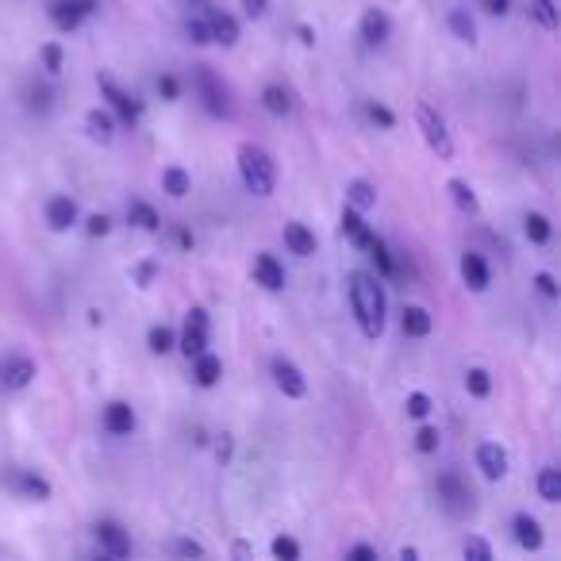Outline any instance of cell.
<instances>
[{"mask_svg": "<svg viewBox=\"0 0 561 561\" xmlns=\"http://www.w3.org/2000/svg\"><path fill=\"white\" fill-rule=\"evenodd\" d=\"M346 289H350V308H354V319L362 327V335L369 342H377L389 327V296H385V285L377 273L369 269H354L346 277Z\"/></svg>", "mask_w": 561, "mask_h": 561, "instance_id": "cell-1", "label": "cell"}, {"mask_svg": "<svg viewBox=\"0 0 561 561\" xmlns=\"http://www.w3.org/2000/svg\"><path fill=\"white\" fill-rule=\"evenodd\" d=\"M235 162H239V177H243L246 193L273 196V189H277V162H273V154H269L266 147H258V143H239Z\"/></svg>", "mask_w": 561, "mask_h": 561, "instance_id": "cell-2", "label": "cell"}, {"mask_svg": "<svg viewBox=\"0 0 561 561\" xmlns=\"http://www.w3.org/2000/svg\"><path fill=\"white\" fill-rule=\"evenodd\" d=\"M193 85H196V97H200V108H204L212 120H227V116H231V93H227L223 77L216 74L212 66H196Z\"/></svg>", "mask_w": 561, "mask_h": 561, "instance_id": "cell-3", "label": "cell"}, {"mask_svg": "<svg viewBox=\"0 0 561 561\" xmlns=\"http://www.w3.org/2000/svg\"><path fill=\"white\" fill-rule=\"evenodd\" d=\"M435 492H439V508L450 519H469V515L477 512V492L465 485L458 473H439Z\"/></svg>", "mask_w": 561, "mask_h": 561, "instance_id": "cell-4", "label": "cell"}, {"mask_svg": "<svg viewBox=\"0 0 561 561\" xmlns=\"http://www.w3.org/2000/svg\"><path fill=\"white\" fill-rule=\"evenodd\" d=\"M415 123H419L423 143L431 147V154L442 158V162H450V158H454V139H450V131H446V120H442L427 100H419V104H415Z\"/></svg>", "mask_w": 561, "mask_h": 561, "instance_id": "cell-5", "label": "cell"}, {"mask_svg": "<svg viewBox=\"0 0 561 561\" xmlns=\"http://www.w3.org/2000/svg\"><path fill=\"white\" fill-rule=\"evenodd\" d=\"M97 89H100V97L108 100V108L120 116L127 127H135V123L143 120V112H147V104L135 97V93H127L116 77H108V74H97Z\"/></svg>", "mask_w": 561, "mask_h": 561, "instance_id": "cell-6", "label": "cell"}, {"mask_svg": "<svg viewBox=\"0 0 561 561\" xmlns=\"http://www.w3.org/2000/svg\"><path fill=\"white\" fill-rule=\"evenodd\" d=\"M100 12V0H50L47 16L50 24L58 27L62 35H74L77 27L85 24L89 16H97Z\"/></svg>", "mask_w": 561, "mask_h": 561, "instance_id": "cell-7", "label": "cell"}, {"mask_svg": "<svg viewBox=\"0 0 561 561\" xmlns=\"http://www.w3.org/2000/svg\"><path fill=\"white\" fill-rule=\"evenodd\" d=\"M0 481H4V488H12L16 496L35 500V504H47L50 496H54L50 481L47 477H39L35 469H20V465H12V469H4V473H0Z\"/></svg>", "mask_w": 561, "mask_h": 561, "instance_id": "cell-8", "label": "cell"}, {"mask_svg": "<svg viewBox=\"0 0 561 561\" xmlns=\"http://www.w3.org/2000/svg\"><path fill=\"white\" fill-rule=\"evenodd\" d=\"M177 350H181L185 358H196V354L208 350V312H204V308H189V312H185V327H181V335H177Z\"/></svg>", "mask_w": 561, "mask_h": 561, "instance_id": "cell-9", "label": "cell"}, {"mask_svg": "<svg viewBox=\"0 0 561 561\" xmlns=\"http://www.w3.org/2000/svg\"><path fill=\"white\" fill-rule=\"evenodd\" d=\"M269 373H273V385L281 389L285 400H304L308 396V377L300 373V366H296L293 358H273Z\"/></svg>", "mask_w": 561, "mask_h": 561, "instance_id": "cell-10", "label": "cell"}, {"mask_svg": "<svg viewBox=\"0 0 561 561\" xmlns=\"http://www.w3.org/2000/svg\"><path fill=\"white\" fill-rule=\"evenodd\" d=\"M93 538L100 542V554L104 558H116V561H123V558H131V535L123 531L120 523L116 519H100L97 527H93Z\"/></svg>", "mask_w": 561, "mask_h": 561, "instance_id": "cell-11", "label": "cell"}, {"mask_svg": "<svg viewBox=\"0 0 561 561\" xmlns=\"http://www.w3.org/2000/svg\"><path fill=\"white\" fill-rule=\"evenodd\" d=\"M43 216H47V227H50V231H58V235L74 231L77 223H81V212H77V200H74V196H66V193L47 196V204H43Z\"/></svg>", "mask_w": 561, "mask_h": 561, "instance_id": "cell-12", "label": "cell"}, {"mask_svg": "<svg viewBox=\"0 0 561 561\" xmlns=\"http://www.w3.org/2000/svg\"><path fill=\"white\" fill-rule=\"evenodd\" d=\"M473 462H477V469H481V477L485 481H504L508 473H512V458H508V450L500 446V442H481L477 446V454H473Z\"/></svg>", "mask_w": 561, "mask_h": 561, "instance_id": "cell-13", "label": "cell"}, {"mask_svg": "<svg viewBox=\"0 0 561 561\" xmlns=\"http://www.w3.org/2000/svg\"><path fill=\"white\" fill-rule=\"evenodd\" d=\"M339 235L354 246V250H362V254H366L369 246H373V239H377V235H373V227L366 223V212H358V208H350V204H342Z\"/></svg>", "mask_w": 561, "mask_h": 561, "instance_id": "cell-14", "label": "cell"}, {"mask_svg": "<svg viewBox=\"0 0 561 561\" xmlns=\"http://www.w3.org/2000/svg\"><path fill=\"white\" fill-rule=\"evenodd\" d=\"M100 427H104L112 439H127V435H135L139 415H135V408H131L127 400H112V404H104V412H100Z\"/></svg>", "mask_w": 561, "mask_h": 561, "instance_id": "cell-15", "label": "cell"}, {"mask_svg": "<svg viewBox=\"0 0 561 561\" xmlns=\"http://www.w3.org/2000/svg\"><path fill=\"white\" fill-rule=\"evenodd\" d=\"M35 377H39V366L27 354H12V358L0 362V385L8 392H24Z\"/></svg>", "mask_w": 561, "mask_h": 561, "instance_id": "cell-16", "label": "cell"}, {"mask_svg": "<svg viewBox=\"0 0 561 561\" xmlns=\"http://www.w3.org/2000/svg\"><path fill=\"white\" fill-rule=\"evenodd\" d=\"M204 16H208V27H212V43H220V47H235L239 39H243V27H239V20L231 16V12H220L216 4H204L200 8Z\"/></svg>", "mask_w": 561, "mask_h": 561, "instance_id": "cell-17", "label": "cell"}, {"mask_svg": "<svg viewBox=\"0 0 561 561\" xmlns=\"http://www.w3.org/2000/svg\"><path fill=\"white\" fill-rule=\"evenodd\" d=\"M358 31H362L366 47H381V43H389L392 39V16L385 12V8L369 4L366 12H362V20H358Z\"/></svg>", "mask_w": 561, "mask_h": 561, "instance_id": "cell-18", "label": "cell"}, {"mask_svg": "<svg viewBox=\"0 0 561 561\" xmlns=\"http://www.w3.org/2000/svg\"><path fill=\"white\" fill-rule=\"evenodd\" d=\"M458 273H462V281L469 293H488V285H492V269H488V262L477 254V250H465L462 262H458Z\"/></svg>", "mask_w": 561, "mask_h": 561, "instance_id": "cell-19", "label": "cell"}, {"mask_svg": "<svg viewBox=\"0 0 561 561\" xmlns=\"http://www.w3.org/2000/svg\"><path fill=\"white\" fill-rule=\"evenodd\" d=\"M281 239H285V250L289 254H296V258H312L316 254V231L308 227V223H300V220H289L285 227H281Z\"/></svg>", "mask_w": 561, "mask_h": 561, "instance_id": "cell-20", "label": "cell"}, {"mask_svg": "<svg viewBox=\"0 0 561 561\" xmlns=\"http://www.w3.org/2000/svg\"><path fill=\"white\" fill-rule=\"evenodd\" d=\"M254 281L266 289V293H281L285 285H289V277H285V266L273 258V254H254Z\"/></svg>", "mask_w": 561, "mask_h": 561, "instance_id": "cell-21", "label": "cell"}, {"mask_svg": "<svg viewBox=\"0 0 561 561\" xmlns=\"http://www.w3.org/2000/svg\"><path fill=\"white\" fill-rule=\"evenodd\" d=\"M512 535H515V542H519V550H527V554H538V550H542V542H546V535H542V523H538L531 512H515Z\"/></svg>", "mask_w": 561, "mask_h": 561, "instance_id": "cell-22", "label": "cell"}, {"mask_svg": "<svg viewBox=\"0 0 561 561\" xmlns=\"http://www.w3.org/2000/svg\"><path fill=\"white\" fill-rule=\"evenodd\" d=\"M85 135L93 143H100V147H112V139H116V116L104 112V108H89L85 112Z\"/></svg>", "mask_w": 561, "mask_h": 561, "instance_id": "cell-23", "label": "cell"}, {"mask_svg": "<svg viewBox=\"0 0 561 561\" xmlns=\"http://www.w3.org/2000/svg\"><path fill=\"white\" fill-rule=\"evenodd\" d=\"M127 223H131V227H139V231H147V235L162 231V216H158V208H154L150 200H143V196H131V200H127Z\"/></svg>", "mask_w": 561, "mask_h": 561, "instance_id": "cell-24", "label": "cell"}, {"mask_svg": "<svg viewBox=\"0 0 561 561\" xmlns=\"http://www.w3.org/2000/svg\"><path fill=\"white\" fill-rule=\"evenodd\" d=\"M193 362V381L200 385V389H216L223 381V358H216L212 350H204V354H196V358H189Z\"/></svg>", "mask_w": 561, "mask_h": 561, "instance_id": "cell-25", "label": "cell"}, {"mask_svg": "<svg viewBox=\"0 0 561 561\" xmlns=\"http://www.w3.org/2000/svg\"><path fill=\"white\" fill-rule=\"evenodd\" d=\"M400 331H404L408 339H427V335L435 331V319H431V312H427L423 304H408V308L400 312Z\"/></svg>", "mask_w": 561, "mask_h": 561, "instance_id": "cell-26", "label": "cell"}, {"mask_svg": "<svg viewBox=\"0 0 561 561\" xmlns=\"http://www.w3.org/2000/svg\"><path fill=\"white\" fill-rule=\"evenodd\" d=\"M258 100H262V108H266L269 116H277V120H285L293 112V93L285 85H277V81H269Z\"/></svg>", "mask_w": 561, "mask_h": 561, "instance_id": "cell-27", "label": "cell"}, {"mask_svg": "<svg viewBox=\"0 0 561 561\" xmlns=\"http://www.w3.org/2000/svg\"><path fill=\"white\" fill-rule=\"evenodd\" d=\"M342 193H346V204L358 208V212H373V208H377V189L369 185L366 177H350Z\"/></svg>", "mask_w": 561, "mask_h": 561, "instance_id": "cell-28", "label": "cell"}, {"mask_svg": "<svg viewBox=\"0 0 561 561\" xmlns=\"http://www.w3.org/2000/svg\"><path fill=\"white\" fill-rule=\"evenodd\" d=\"M446 193H450L454 208H458L462 216H477V212H481V200L473 193V185L462 181V177H450V181H446Z\"/></svg>", "mask_w": 561, "mask_h": 561, "instance_id": "cell-29", "label": "cell"}, {"mask_svg": "<svg viewBox=\"0 0 561 561\" xmlns=\"http://www.w3.org/2000/svg\"><path fill=\"white\" fill-rule=\"evenodd\" d=\"M162 193L173 196V200H185V196L193 193V173L185 170V166H166L162 170Z\"/></svg>", "mask_w": 561, "mask_h": 561, "instance_id": "cell-30", "label": "cell"}, {"mask_svg": "<svg viewBox=\"0 0 561 561\" xmlns=\"http://www.w3.org/2000/svg\"><path fill=\"white\" fill-rule=\"evenodd\" d=\"M535 492L542 504H558L561 500V469L558 465H542V469H538Z\"/></svg>", "mask_w": 561, "mask_h": 561, "instance_id": "cell-31", "label": "cell"}, {"mask_svg": "<svg viewBox=\"0 0 561 561\" xmlns=\"http://www.w3.org/2000/svg\"><path fill=\"white\" fill-rule=\"evenodd\" d=\"M446 24H450V31H454V39H458V43H465V47H473V43H477V20H473V12H469V8H450Z\"/></svg>", "mask_w": 561, "mask_h": 561, "instance_id": "cell-32", "label": "cell"}, {"mask_svg": "<svg viewBox=\"0 0 561 561\" xmlns=\"http://www.w3.org/2000/svg\"><path fill=\"white\" fill-rule=\"evenodd\" d=\"M523 235H527L531 246H546L554 239V223H550V216H542V212H527L523 216Z\"/></svg>", "mask_w": 561, "mask_h": 561, "instance_id": "cell-33", "label": "cell"}, {"mask_svg": "<svg viewBox=\"0 0 561 561\" xmlns=\"http://www.w3.org/2000/svg\"><path fill=\"white\" fill-rule=\"evenodd\" d=\"M147 350L154 354V358H166V354H173L177 350V335H173V327H166V323H154L147 331Z\"/></svg>", "mask_w": 561, "mask_h": 561, "instance_id": "cell-34", "label": "cell"}, {"mask_svg": "<svg viewBox=\"0 0 561 561\" xmlns=\"http://www.w3.org/2000/svg\"><path fill=\"white\" fill-rule=\"evenodd\" d=\"M527 16H531L542 31H558V24H561L558 4H554V0H527Z\"/></svg>", "mask_w": 561, "mask_h": 561, "instance_id": "cell-35", "label": "cell"}, {"mask_svg": "<svg viewBox=\"0 0 561 561\" xmlns=\"http://www.w3.org/2000/svg\"><path fill=\"white\" fill-rule=\"evenodd\" d=\"M39 66H43L47 77L62 74V70H66V50H62V43H43V47H39Z\"/></svg>", "mask_w": 561, "mask_h": 561, "instance_id": "cell-36", "label": "cell"}, {"mask_svg": "<svg viewBox=\"0 0 561 561\" xmlns=\"http://www.w3.org/2000/svg\"><path fill=\"white\" fill-rule=\"evenodd\" d=\"M185 39H189L193 47H212V27H208V16H204V12H193V16L185 20Z\"/></svg>", "mask_w": 561, "mask_h": 561, "instance_id": "cell-37", "label": "cell"}, {"mask_svg": "<svg viewBox=\"0 0 561 561\" xmlns=\"http://www.w3.org/2000/svg\"><path fill=\"white\" fill-rule=\"evenodd\" d=\"M465 392H469L473 400L492 396V377H488V369H481V366L465 369Z\"/></svg>", "mask_w": 561, "mask_h": 561, "instance_id": "cell-38", "label": "cell"}, {"mask_svg": "<svg viewBox=\"0 0 561 561\" xmlns=\"http://www.w3.org/2000/svg\"><path fill=\"white\" fill-rule=\"evenodd\" d=\"M366 254L373 258V266H377V277H396V262H392L385 239H373V246H369Z\"/></svg>", "mask_w": 561, "mask_h": 561, "instance_id": "cell-39", "label": "cell"}, {"mask_svg": "<svg viewBox=\"0 0 561 561\" xmlns=\"http://www.w3.org/2000/svg\"><path fill=\"white\" fill-rule=\"evenodd\" d=\"M269 554H273L277 561H300L304 550H300V542H296L293 535H277L273 542H269Z\"/></svg>", "mask_w": 561, "mask_h": 561, "instance_id": "cell-40", "label": "cell"}, {"mask_svg": "<svg viewBox=\"0 0 561 561\" xmlns=\"http://www.w3.org/2000/svg\"><path fill=\"white\" fill-rule=\"evenodd\" d=\"M27 108H31V112H39V116H47L50 108H54V93H50L47 85H39V81H35V85H27Z\"/></svg>", "mask_w": 561, "mask_h": 561, "instance_id": "cell-41", "label": "cell"}, {"mask_svg": "<svg viewBox=\"0 0 561 561\" xmlns=\"http://www.w3.org/2000/svg\"><path fill=\"white\" fill-rule=\"evenodd\" d=\"M366 116H369V123H377L381 131H392V127H396V112H392L389 104H381V100H366Z\"/></svg>", "mask_w": 561, "mask_h": 561, "instance_id": "cell-42", "label": "cell"}, {"mask_svg": "<svg viewBox=\"0 0 561 561\" xmlns=\"http://www.w3.org/2000/svg\"><path fill=\"white\" fill-rule=\"evenodd\" d=\"M439 446H442L439 427H431V423H423V427L415 431V450H419V454H439Z\"/></svg>", "mask_w": 561, "mask_h": 561, "instance_id": "cell-43", "label": "cell"}, {"mask_svg": "<svg viewBox=\"0 0 561 561\" xmlns=\"http://www.w3.org/2000/svg\"><path fill=\"white\" fill-rule=\"evenodd\" d=\"M431 408H435V404H431V396H427V392H408V400H404V412H408V419H419V423L431 415Z\"/></svg>", "mask_w": 561, "mask_h": 561, "instance_id": "cell-44", "label": "cell"}, {"mask_svg": "<svg viewBox=\"0 0 561 561\" xmlns=\"http://www.w3.org/2000/svg\"><path fill=\"white\" fill-rule=\"evenodd\" d=\"M166 550H170L173 558H208V550L196 538H173Z\"/></svg>", "mask_w": 561, "mask_h": 561, "instance_id": "cell-45", "label": "cell"}, {"mask_svg": "<svg viewBox=\"0 0 561 561\" xmlns=\"http://www.w3.org/2000/svg\"><path fill=\"white\" fill-rule=\"evenodd\" d=\"M462 554L469 561H492V546H488V538L481 535H469L462 542Z\"/></svg>", "mask_w": 561, "mask_h": 561, "instance_id": "cell-46", "label": "cell"}, {"mask_svg": "<svg viewBox=\"0 0 561 561\" xmlns=\"http://www.w3.org/2000/svg\"><path fill=\"white\" fill-rule=\"evenodd\" d=\"M154 89H158V97L162 100H181V77L177 74H162L158 81H154Z\"/></svg>", "mask_w": 561, "mask_h": 561, "instance_id": "cell-47", "label": "cell"}, {"mask_svg": "<svg viewBox=\"0 0 561 561\" xmlns=\"http://www.w3.org/2000/svg\"><path fill=\"white\" fill-rule=\"evenodd\" d=\"M85 231H89V239H104V235H112V216L93 212V216L85 220Z\"/></svg>", "mask_w": 561, "mask_h": 561, "instance_id": "cell-48", "label": "cell"}, {"mask_svg": "<svg viewBox=\"0 0 561 561\" xmlns=\"http://www.w3.org/2000/svg\"><path fill=\"white\" fill-rule=\"evenodd\" d=\"M535 289L546 296V300H558V296H561L558 281H554V273H535Z\"/></svg>", "mask_w": 561, "mask_h": 561, "instance_id": "cell-49", "label": "cell"}, {"mask_svg": "<svg viewBox=\"0 0 561 561\" xmlns=\"http://www.w3.org/2000/svg\"><path fill=\"white\" fill-rule=\"evenodd\" d=\"M154 277H158V262H139V266H135V285H139V289H150Z\"/></svg>", "mask_w": 561, "mask_h": 561, "instance_id": "cell-50", "label": "cell"}, {"mask_svg": "<svg viewBox=\"0 0 561 561\" xmlns=\"http://www.w3.org/2000/svg\"><path fill=\"white\" fill-rule=\"evenodd\" d=\"M381 554H377V546H369V542H358V546H350L346 550V561H377Z\"/></svg>", "mask_w": 561, "mask_h": 561, "instance_id": "cell-51", "label": "cell"}, {"mask_svg": "<svg viewBox=\"0 0 561 561\" xmlns=\"http://www.w3.org/2000/svg\"><path fill=\"white\" fill-rule=\"evenodd\" d=\"M231 454H235V439H231V435H216V462L227 465Z\"/></svg>", "mask_w": 561, "mask_h": 561, "instance_id": "cell-52", "label": "cell"}, {"mask_svg": "<svg viewBox=\"0 0 561 561\" xmlns=\"http://www.w3.org/2000/svg\"><path fill=\"white\" fill-rule=\"evenodd\" d=\"M481 8H485L488 16H496V20H504V16L512 12V0H481Z\"/></svg>", "mask_w": 561, "mask_h": 561, "instance_id": "cell-53", "label": "cell"}, {"mask_svg": "<svg viewBox=\"0 0 561 561\" xmlns=\"http://www.w3.org/2000/svg\"><path fill=\"white\" fill-rule=\"evenodd\" d=\"M239 4H243V12L250 20H262L269 12V0H239Z\"/></svg>", "mask_w": 561, "mask_h": 561, "instance_id": "cell-54", "label": "cell"}, {"mask_svg": "<svg viewBox=\"0 0 561 561\" xmlns=\"http://www.w3.org/2000/svg\"><path fill=\"white\" fill-rule=\"evenodd\" d=\"M296 35H300L304 47H316V31H312V24H296Z\"/></svg>", "mask_w": 561, "mask_h": 561, "instance_id": "cell-55", "label": "cell"}, {"mask_svg": "<svg viewBox=\"0 0 561 561\" xmlns=\"http://www.w3.org/2000/svg\"><path fill=\"white\" fill-rule=\"evenodd\" d=\"M231 554H235V558H250L254 550H250V542H235V546H231Z\"/></svg>", "mask_w": 561, "mask_h": 561, "instance_id": "cell-56", "label": "cell"}, {"mask_svg": "<svg viewBox=\"0 0 561 561\" xmlns=\"http://www.w3.org/2000/svg\"><path fill=\"white\" fill-rule=\"evenodd\" d=\"M177 243L185 246V250H193V235H189V231H185V227H181V231H177Z\"/></svg>", "mask_w": 561, "mask_h": 561, "instance_id": "cell-57", "label": "cell"}, {"mask_svg": "<svg viewBox=\"0 0 561 561\" xmlns=\"http://www.w3.org/2000/svg\"><path fill=\"white\" fill-rule=\"evenodd\" d=\"M419 558V550H415V546H404V550H400V561H415Z\"/></svg>", "mask_w": 561, "mask_h": 561, "instance_id": "cell-58", "label": "cell"}, {"mask_svg": "<svg viewBox=\"0 0 561 561\" xmlns=\"http://www.w3.org/2000/svg\"><path fill=\"white\" fill-rule=\"evenodd\" d=\"M185 4H189V8H196V12H200V8H204V4H212V0H185Z\"/></svg>", "mask_w": 561, "mask_h": 561, "instance_id": "cell-59", "label": "cell"}]
</instances>
